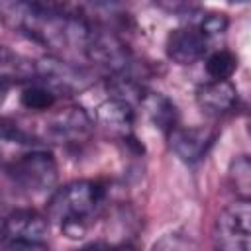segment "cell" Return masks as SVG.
<instances>
[{"label":"cell","instance_id":"d6986e66","mask_svg":"<svg viewBox=\"0 0 251 251\" xmlns=\"http://www.w3.org/2000/svg\"><path fill=\"white\" fill-rule=\"evenodd\" d=\"M6 92H8V86L6 84H0V102L6 98Z\"/></svg>","mask_w":251,"mask_h":251},{"label":"cell","instance_id":"3957f363","mask_svg":"<svg viewBox=\"0 0 251 251\" xmlns=\"http://www.w3.org/2000/svg\"><path fill=\"white\" fill-rule=\"evenodd\" d=\"M249 220L251 208L249 198H237L226 206L214 222V241L226 251H247L249 249Z\"/></svg>","mask_w":251,"mask_h":251},{"label":"cell","instance_id":"ba28073f","mask_svg":"<svg viewBox=\"0 0 251 251\" xmlns=\"http://www.w3.org/2000/svg\"><path fill=\"white\" fill-rule=\"evenodd\" d=\"M237 88L229 82V78L226 80H216L210 78L208 82L200 84L196 88V104L198 108L212 118H222L231 114L237 108Z\"/></svg>","mask_w":251,"mask_h":251},{"label":"cell","instance_id":"7a4b0ae2","mask_svg":"<svg viewBox=\"0 0 251 251\" xmlns=\"http://www.w3.org/2000/svg\"><path fill=\"white\" fill-rule=\"evenodd\" d=\"M6 175L22 190L41 194L51 190L57 182V161L49 151L31 149L10 161L6 165Z\"/></svg>","mask_w":251,"mask_h":251},{"label":"cell","instance_id":"8992f818","mask_svg":"<svg viewBox=\"0 0 251 251\" xmlns=\"http://www.w3.org/2000/svg\"><path fill=\"white\" fill-rule=\"evenodd\" d=\"M167 137H169V145L173 153L180 161L194 165L202 161L212 149L216 141V131L204 126H190V127L176 126L167 133Z\"/></svg>","mask_w":251,"mask_h":251},{"label":"cell","instance_id":"4fadbf2b","mask_svg":"<svg viewBox=\"0 0 251 251\" xmlns=\"http://www.w3.org/2000/svg\"><path fill=\"white\" fill-rule=\"evenodd\" d=\"M237 69V57L227 49H218L206 57V73L210 78L226 80L229 78Z\"/></svg>","mask_w":251,"mask_h":251},{"label":"cell","instance_id":"6da1fadb","mask_svg":"<svg viewBox=\"0 0 251 251\" xmlns=\"http://www.w3.org/2000/svg\"><path fill=\"white\" fill-rule=\"evenodd\" d=\"M106 186L98 180H73L57 188L47 202V218L67 235L82 237L106 202Z\"/></svg>","mask_w":251,"mask_h":251},{"label":"cell","instance_id":"9a60e30c","mask_svg":"<svg viewBox=\"0 0 251 251\" xmlns=\"http://www.w3.org/2000/svg\"><path fill=\"white\" fill-rule=\"evenodd\" d=\"M227 24H229L227 18H226L224 14H216V12H212V14H202V16L198 18V22H194V25L200 27L206 37L224 33V31L227 29Z\"/></svg>","mask_w":251,"mask_h":251},{"label":"cell","instance_id":"2e32d148","mask_svg":"<svg viewBox=\"0 0 251 251\" xmlns=\"http://www.w3.org/2000/svg\"><path fill=\"white\" fill-rule=\"evenodd\" d=\"M157 6H161L163 10H167V12H176V14H180V12H186V10H190V0H153Z\"/></svg>","mask_w":251,"mask_h":251},{"label":"cell","instance_id":"ac0fdd59","mask_svg":"<svg viewBox=\"0 0 251 251\" xmlns=\"http://www.w3.org/2000/svg\"><path fill=\"white\" fill-rule=\"evenodd\" d=\"M6 245V224H4V218H0V247Z\"/></svg>","mask_w":251,"mask_h":251},{"label":"cell","instance_id":"52a82bcc","mask_svg":"<svg viewBox=\"0 0 251 251\" xmlns=\"http://www.w3.org/2000/svg\"><path fill=\"white\" fill-rule=\"evenodd\" d=\"M208 39L200 27L194 24L171 29L165 39L167 57L176 65H194L204 59L208 51Z\"/></svg>","mask_w":251,"mask_h":251},{"label":"cell","instance_id":"ffe728a7","mask_svg":"<svg viewBox=\"0 0 251 251\" xmlns=\"http://www.w3.org/2000/svg\"><path fill=\"white\" fill-rule=\"evenodd\" d=\"M0 20H2V12H0Z\"/></svg>","mask_w":251,"mask_h":251},{"label":"cell","instance_id":"e0dca14e","mask_svg":"<svg viewBox=\"0 0 251 251\" xmlns=\"http://www.w3.org/2000/svg\"><path fill=\"white\" fill-rule=\"evenodd\" d=\"M82 2H88V4L102 8V10H116L118 6H122L124 0H82Z\"/></svg>","mask_w":251,"mask_h":251},{"label":"cell","instance_id":"5bb4252c","mask_svg":"<svg viewBox=\"0 0 251 251\" xmlns=\"http://www.w3.org/2000/svg\"><path fill=\"white\" fill-rule=\"evenodd\" d=\"M229 180L231 186L237 194V198H249V188H251V165L247 155H239L233 159L231 169H229Z\"/></svg>","mask_w":251,"mask_h":251},{"label":"cell","instance_id":"7c38bea8","mask_svg":"<svg viewBox=\"0 0 251 251\" xmlns=\"http://www.w3.org/2000/svg\"><path fill=\"white\" fill-rule=\"evenodd\" d=\"M57 100H59V94L41 80L25 82L20 94V104L31 112H47L57 104Z\"/></svg>","mask_w":251,"mask_h":251},{"label":"cell","instance_id":"277c9868","mask_svg":"<svg viewBox=\"0 0 251 251\" xmlns=\"http://www.w3.org/2000/svg\"><path fill=\"white\" fill-rule=\"evenodd\" d=\"M6 224V245L10 249H43L49 231V218L41 216L37 210L20 208L14 210Z\"/></svg>","mask_w":251,"mask_h":251},{"label":"cell","instance_id":"9c48e42d","mask_svg":"<svg viewBox=\"0 0 251 251\" xmlns=\"http://www.w3.org/2000/svg\"><path fill=\"white\" fill-rule=\"evenodd\" d=\"M139 108L145 112V116L151 120V124L155 127H159L165 135L178 126V112L176 106L173 104L171 98H167L161 92H149L145 90L141 100H139Z\"/></svg>","mask_w":251,"mask_h":251},{"label":"cell","instance_id":"8fae6325","mask_svg":"<svg viewBox=\"0 0 251 251\" xmlns=\"http://www.w3.org/2000/svg\"><path fill=\"white\" fill-rule=\"evenodd\" d=\"M35 80V61L25 59L24 55L0 47V84L8 88L16 82H31Z\"/></svg>","mask_w":251,"mask_h":251},{"label":"cell","instance_id":"5b68a950","mask_svg":"<svg viewBox=\"0 0 251 251\" xmlns=\"http://www.w3.org/2000/svg\"><path fill=\"white\" fill-rule=\"evenodd\" d=\"M90 131H92V118L88 116V112L80 106H67L53 112L43 122L41 139L59 145L63 143L71 145L88 139Z\"/></svg>","mask_w":251,"mask_h":251},{"label":"cell","instance_id":"30bf717a","mask_svg":"<svg viewBox=\"0 0 251 251\" xmlns=\"http://www.w3.org/2000/svg\"><path fill=\"white\" fill-rule=\"evenodd\" d=\"M98 120L102 126H106L108 129L124 135L126 139L131 137V126L135 120V106H131L129 102L110 96L104 104L98 106Z\"/></svg>","mask_w":251,"mask_h":251}]
</instances>
